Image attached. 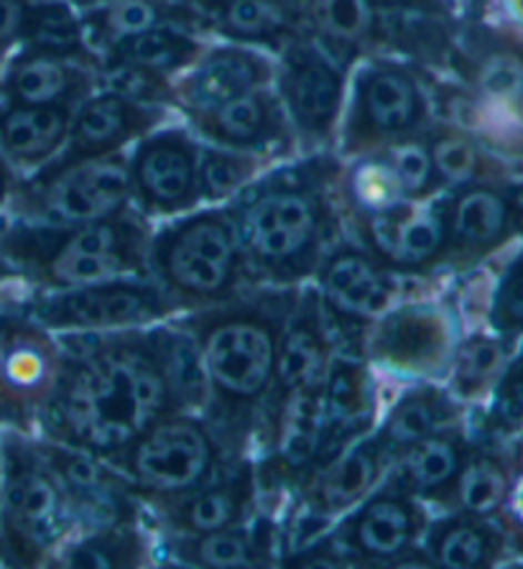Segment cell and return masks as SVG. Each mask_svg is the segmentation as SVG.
Segmentation results:
<instances>
[{
	"mask_svg": "<svg viewBox=\"0 0 523 569\" xmlns=\"http://www.w3.org/2000/svg\"><path fill=\"white\" fill-rule=\"evenodd\" d=\"M100 77L105 90L131 102H139V106L161 108L169 106V102H177V94L167 82V77L151 72V69L125 62H105Z\"/></svg>",
	"mask_w": 523,
	"mask_h": 569,
	"instance_id": "obj_44",
	"label": "cell"
},
{
	"mask_svg": "<svg viewBox=\"0 0 523 569\" xmlns=\"http://www.w3.org/2000/svg\"><path fill=\"white\" fill-rule=\"evenodd\" d=\"M214 23L222 33L238 41H273L291 39L294 19L276 0H222Z\"/></svg>",
	"mask_w": 523,
	"mask_h": 569,
	"instance_id": "obj_39",
	"label": "cell"
},
{
	"mask_svg": "<svg viewBox=\"0 0 523 569\" xmlns=\"http://www.w3.org/2000/svg\"><path fill=\"white\" fill-rule=\"evenodd\" d=\"M16 184H19V182H16L11 163H8L3 157H0V210H3V207L11 202Z\"/></svg>",
	"mask_w": 523,
	"mask_h": 569,
	"instance_id": "obj_49",
	"label": "cell"
},
{
	"mask_svg": "<svg viewBox=\"0 0 523 569\" xmlns=\"http://www.w3.org/2000/svg\"><path fill=\"white\" fill-rule=\"evenodd\" d=\"M151 335L177 411L202 413L208 409L210 388L192 332L177 317H169L164 322L151 325Z\"/></svg>",
	"mask_w": 523,
	"mask_h": 569,
	"instance_id": "obj_34",
	"label": "cell"
},
{
	"mask_svg": "<svg viewBox=\"0 0 523 569\" xmlns=\"http://www.w3.org/2000/svg\"><path fill=\"white\" fill-rule=\"evenodd\" d=\"M505 8H509L513 21L523 23V0H505Z\"/></svg>",
	"mask_w": 523,
	"mask_h": 569,
	"instance_id": "obj_51",
	"label": "cell"
},
{
	"mask_svg": "<svg viewBox=\"0 0 523 569\" xmlns=\"http://www.w3.org/2000/svg\"><path fill=\"white\" fill-rule=\"evenodd\" d=\"M279 92L291 123L306 141L324 143L332 136L345 100V72L310 41L294 39L284 49Z\"/></svg>",
	"mask_w": 523,
	"mask_h": 569,
	"instance_id": "obj_20",
	"label": "cell"
},
{
	"mask_svg": "<svg viewBox=\"0 0 523 569\" xmlns=\"http://www.w3.org/2000/svg\"><path fill=\"white\" fill-rule=\"evenodd\" d=\"M21 307L54 335L133 330L179 315L149 276H120L74 289L33 291Z\"/></svg>",
	"mask_w": 523,
	"mask_h": 569,
	"instance_id": "obj_10",
	"label": "cell"
},
{
	"mask_svg": "<svg viewBox=\"0 0 523 569\" xmlns=\"http://www.w3.org/2000/svg\"><path fill=\"white\" fill-rule=\"evenodd\" d=\"M511 486H509V468L495 452L477 447H470L465 455V462L457 472V478L452 480L447 493L440 498V503L447 511H460L470 516H495L509 501Z\"/></svg>",
	"mask_w": 523,
	"mask_h": 569,
	"instance_id": "obj_35",
	"label": "cell"
},
{
	"mask_svg": "<svg viewBox=\"0 0 523 569\" xmlns=\"http://www.w3.org/2000/svg\"><path fill=\"white\" fill-rule=\"evenodd\" d=\"M23 44L84 59V23L62 0H33Z\"/></svg>",
	"mask_w": 523,
	"mask_h": 569,
	"instance_id": "obj_40",
	"label": "cell"
},
{
	"mask_svg": "<svg viewBox=\"0 0 523 569\" xmlns=\"http://www.w3.org/2000/svg\"><path fill=\"white\" fill-rule=\"evenodd\" d=\"M92 77L82 59L54 54V51L23 47L6 67L0 92L8 102L26 106H70L88 98Z\"/></svg>",
	"mask_w": 523,
	"mask_h": 569,
	"instance_id": "obj_26",
	"label": "cell"
},
{
	"mask_svg": "<svg viewBox=\"0 0 523 569\" xmlns=\"http://www.w3.org/2000/svg\"><path fill=\"white\" fill-rule=\"evenodd\" d=\"M200 146L179 128L153 133L128 161L133 210L149 218H179L202 204L197 184Z\"/></svg>",
	"mask_w": 523,
	"mask_h": 569,
	"instance_id": "obj_19",
	"label": "cell"
},
{
	"mask_svg": "<svg viewBox=\"0 0 523 569\" xmlns=\"http://www.w3.org/2000/svg\"><path fill=\"white\" fill-rule=\"evenodd\" d=\"M314 287L320 291L334 350L365 358L368 332L399 295V276L353 238H340L322 258Z\"/></svg>",
	"mask_w": 523,
	"mask_h": 569,
	"instance_id": "obj_12",
	"label": "cell"
},
{
	"mask_svg": "<svg viewBox=\"0 0 523 569\" xmlns=\"http://www.w3.org/2000/svg\"><path fill=\"white\" fill-rule=\"evenodd\" d=\"M57 338L64 352L62 373L41 411L37 437L108 462L153 421L179 413L151 325Z\"/></svg>",
	"mask_w": 523,
	"mask_h": 569,
	"instance_id": "obj_1",
	"label": "cell"
},
{
	"mask_svg": "<svg viewBox=\"0 0 523 569\" xmlns=\"http://www.w3.org/2000/svg\"><path fill=\"white\" fill-rule=\"evenodd\" d=\"M200 57V41L187 37L174 26H157V29L141 31L105 49V62L135 64L164 77L194 64Z\"/></svg>",
	"mask_w": 523,
	"mask_h": 569,
	"instance_id": "obj_36",
	"label": "cell"
},
{
	"mask_svg": "<svg viewBox=\"0 0 523 569\" xmlns=\"http://www.w3.org/2000/svg\"><path fill=\"white\" fill-rule=\"evenodd\" d=\"M62 342L29 312L0 309V427L37 435L62 373Z\"/></svg>",
	"mask_w": 523,
	"mask_h": 569,
	"instance_id": "obj_13",
	"label": "cell"
},
{
	"mask_svg": "<svg viewBox=\"0 0 523 569\" xmlns=\"http://www.w3.org/2000/svg\"><path fill=\"white\" fill-rule=\"evenodd\" d=\"M375 425H379V391H375L371 363L363 356L334 350L320 396L314 452L296 490L340 452H345L355 439L371 435Z\"/></svg>",
	"mask_w": 523,
	"mask_h": 569,
	"instance_id": "obj_18",
	"label": "cell"
},
{
	"mask_svg": "<svg viewBox=\"0 0 523 569\" xmlns=\"http://www.w3.org/2000/svg\"><path fill=\"white\" fill-rule=\"evenodd\" d=\"M259 508L261 490L255 478V457L248 455L228 462L210 482L179 501L145 513V521H151L159 533H208L251 521Z\"/></svg>",
	"mask_w": 523,
	"mask_h": 569,
	"instance_id": "obj_21",
	"label": "cell"
},
{
	"mask_svg": "<svg viewBox=\"0 0 523 569\" xmlns=\"http://www.w3.org/2000/svg\"><path fill=\"white\" fill-rule=\"evenodd\" d=\"M100 3H102V0H100Z\"/></svg>",
	"mask_w": 523,
	"mask_h": 569,
	"instance_id": "obj_55",
	"label": "cell"
},
{
	"mask_svg": "<svg viewBox=\"0 0 523 569\" xmlns=\"http://www.w3.org/2000/svg\"><path fill=\"white\" fill-rule=\"evenodd\" d=\"M108 462L153 513L210 482L230 460L202 413L179 411L145 427Z\"/></svg>",
	"mask_w": 523,
	"mask_h": 569,
	"instance_id": "obj_7",
	"label": "cell"
},
{
	"mask_svg": "<svg viewBox=\"0 0 523 569\" xmlns=\"http://www.w3.org/2000/svg\"><path fill=\"white\" fill-rule=\"evenodd\" d=\"M0 562L44 567L74 537V521L62 486L39 452L37 437L0 432Z\"/></svg>",
	"mask_w": 523,
	"mask_h": 569,
	"instance_id": "obj_6",
	"label": "cell"
},
{
	"mask_svg": "<svg viewBox=\"0 0 523 569\" xmlns=\"http://www.w3.org/2000/svg\"><path fill=\"white\" fill-rule=\"evenodd\" d=\"M505 368V345L485 335H470L454 348L450 373L452 396L460 401H475L501 381Z\"/></svg>",
	"mask_w": 523,
	"mask_h": 569,
	"instance_id": "obj_37",
	"label": "cell"
},
{
	"mask_svg": "<svg viewBox=\"0 0 523 569\" xmlns=\"http://www.w3.org/2000/svg\"><path fill=\"white\" fill-rule=\"evenodd\" d=\"M70 106H0V157L11 167L39 169L54 157L70 136Z\"/></svg>",
	"mask_w": 523,
	"mask_h": 569,
	"instance_id": "obj_28",
	"label": "cell"
},
{
	"mask_svg": "<svg viewBox=\"0 0 523 569\" xmlns=\"http://www.w3.org/2000/svg\"><path fill=\"white\" fill-rule=\"evenodd\" d=\"M192 123L212 143L233 151H265L289 141L286 113L273 94L261 88L214 108L192 110Z\"/></svg>",
	"mask_w": 523,
	"mask_h": 569,
	"instance_id": "obj_24",
	"label": "cell"
},
{
	"mask_svg": "<svg viewBox=\"0 0 523 569\" xmlns=\"http://www.w3.org/2000/svg\"><path fill=\"white\" fill-rule=\"evenodd\" d=\"M143 523L102 526L74 533L54 551L47 567L59 569H139L153 562Z\"/></svg>",
	"mask_w": 523,
	"mask_h": 569,
	"instance_id": "obj_32",
	"label": "cell"
},
{
	"mask_svg": "<svg viewBox=\"0 0 523 569\" xmlns=\"http://www.w3.org/2000/svg\"><path fill=\"white\" fill-rule=\"evenodd\" d=\"M444 220V256L442 269H470L511 236L516 212L513 200L499 187L477 182L452 187L442 197Z\"/></svg>",
	"mask_w": 523,
	"mask_h": 569,
	"instance_id": "obj_23",
	"label": "cell"
},
{
	"mask_svg": "<svg viewBox=\"0 0 523 569\" xmlns=\"http://www.w3.org/2000/svg\"><path fill=\"white\" fill-rule=\"evenodd\" d=\"M332 356L334 342L328 319H324L320 291L306 281L299 289L296 305L286 319L276 373H273L269 399L263 403L259 429H255L253 447L259 455L276 447L291 413L322 393Z\"/></svg>",
	"mask_w": 523,
	"mask_h": 569,
	"instance_id": "obj_9",
	"label": "cell"
},
{
	"mask_svg": "<svg viewBox=\"0 0 523 569\" xmlns=\"http://www.w3.org/2000/svg\"><path fill=\"white\" fill-rule=\"evenodd\" d=\"M261 161L245 151L222 149V146H208L200 149L197 161V184H200L202 202L218 204L228 202L255 179Z\"/></svg>",
	"mask_w": 523,
	"mask_h": 569,
	"instance_id": "obj_42",
	"label": "cell"
},
{
	"mask_svg": "<svg viewBox=\"0 0 523 569\" xmlns=\"http://www.w3.org/2000/svg\"><path fill=\"white\" fill-rule=\"evenodd\" d=\"M383 157L393 169V174H396L399 187L406 200H414V202L432 200L440 189H444L442 179L434 169L429 146L424 141H419L416 136L404 138V141L383 149Z\"/></svg>",
	"mask_w": 523,
	"mask_h": 569,
	"instance_id": "obj_43",
	"label": "cell"
},
{
	"mask_svg": "<svg viewBox=\"0 0 523 569\" xmlns=\"http://www.w3.org/2000/svg\"><path fill=\"white\" fill-rule=\"evenodd\" d=\"M470 450L462 425L442 429L422 442L411 445L391 462L389 478L399 482L401 488L424 503H440V498L447 493L452 480L465 462Z\"/></svg>",
	"mask_w": 523,
	"mask_h": 569,
	"instance_id": "obj_30",
	"label": "cell"
},
{
	"mask_svg": "<svg viewBox=\"0 0 523 569\" xmlns=\"http://www.w3.org/2000/svg\"><path fill=\"white\" fill-rule=\"evenodd\" d=\"M491 319L503 345H511L523 335V256L511 263L495 289Z\"/></svg>",
	"mask_w": 523,
	"mask_h": 569,
	"instance_id": "obj_45",
	"label": "cell"
},
{
	"mask_svg": "<svg viewBox=\"0 0 523 569\" xmlns=\"http://www.w3.org/2000/svg\"><path fill=\"white\" fill-rule=\"evenodd\" d=\"M513 508H516V513L523 519V478L513 488Z\"/></svg>",
	"mask_w": 523,
	"mask_h": 569,
	"instance_id": "obj_52",
	"label": "cell"
},
{
	"mask_svg": "<svg viewBox=\"0 0 523 569\" xmlns=\"http://www.w3.org/2000/svg\"><path fill=\"white\" fill-rule=\"evenodd\" d=\"M13 214L44 226H80L131 210L128 161L110 153L95 159H59L16 184Z\"/></svg>",
	"mask_w": 523,
	"mask_h": 569,
	"instance_id": "obj_8",
	"label": "cell"
},
{
	"mask_svg": "<svg viewBox=\"0 0 523 569\" xmlns=\"http://www.w3.org/2000/svg\"><path fill=\"white\" fill-rule=\"evenodd\" d=\"M153 228L133 210L80 226H44L16 218L0 226L6 256L33 291L74 289L120 276H149Z\"/></svg>",
	"mask_w": 523,
	"mask_h": 569,
	"instance_id": "obj_4",
	"label": "cell"
},
{
	"mask_svg": "<svg viewBox=\"0 0 523 569\" xmlns=\"http://www.w3.org/2000/svg\"><path fill=\"white\" fill-rule=\"evenodd\" d=\"M426 526V503L385 472L379 488L340 516L324 539L345 567H401L422 562Z\"/></svg>",
	"mask_w": 523,
	"mask_h": 569,
	"instance_id": "obj_11",
	"label": "cell"
},
{
	"mask_svg": "<svg viewBox=\"0 0 523 569\" xmlns=\"http://www.w3.org/2000/svg\"><path fill=\"white\" fill-rule=\"evenodd\" d=\"M159 120V108L139 106L110 90L95 98H84L72 113L70 136H67L70 149L64 159L110 157L120 146L151 131Z\"/></svg>",
	"mask_w": 523,
	"mask_h": 569,
	"instance_id": "obj_25",
	"label": "cell"
},
{
	"mask_svg": "<svg viewBox=\"0 0 523 569\" xmlns=\"http://www.w3.org/2000/svg\"><path fill=\"white\" fill-rule=\"evenodd\" d=\"M0 486H3V468H0Z\"/></svg>",
	"mask_w": 523,
	"mask_h": 569,
	"instance_id": "obj_53",
	"label": "cell"
},
{
	"mask_svg": "<svg viewBox=\"0 0 523 569\" xmlns=\"http://www.w3.org/2000/svg\"><path fill=\"white\" fill-rule=\"evenodd\" d=\"M373 6L404 8V11H416V13H444L442 0H373Z\"/></svg>",
	"mask_w": 523,
	"mask_h": 569,
	"instance_id": "obj_48",
	"label": "cell"
},
{
	"mask_svg": "<svg viewBox=\"0 0 523 569\" xmlns=\"http://www.w3.org/2000/svg\"><path fill=\"white\" fill-rule=\"evenodd\" d=\"M487 435L511 437L523 429V368L521 363L505 370L495 383V396L491 413L485 419Z\"/></svg>",
	"mask_w": 523,
	"mask_h": 569,
	"instance_id": "obj_46",
	"label": "cell"
},
{
	"mask_svg": "<svg viewBox=\"0 0 523 569\" xmlns=\"http://www.w3.org/2000/svg\"><path fill=\"white\" fill-rule=\"evenodd\" d=\"M340 163L330 157L279 167L228 200V218L251 287H302L342 238L334 197Z\"/></svg>",
	"mask_w": 523,
	"mask_h": 569,
	"instance_id": "obj_3",
	"label": "cell"
},
{
	"mask_svg": "<svg viewBox=\"0 0 523 569\" xmlns=\"http://www.w3.org/2000/svg\"><path fill=\"white\" fill-rule=\"evenodd\" d=\"M457 335L450 309L436 301H404L375 319L365 358L406 381H440L450 373Z\"/></svg>",
	"mask_w": 523,
	"mask_h": 569,
	"instance_id": "obj_14",
	"label": "cell"
},
{
	"mask_svg": "<svg viewBox=\"0 0 523 569\" xmlns=\"http://www.w3.org/2000/svg\"><path fill=\"white\" fill-rule=\"evenodd\" d=\"M460 417V403L454 401L452 391L434 386L432 381H419L399 396L373 432L393 462L411 445L422 442L442 429L457 427Z\"/></svg>",
	"mask_w": 523,
	"mask_h": 569,
	"instance_id": "obj_29",
	"label": "cell"
},
{
	"mask_svg": "<svg viewBox=\"0 0 523 569\" xmlns=\"http://www.w3.org/2000/svg\"><path fill=\"white\" fill-rule=\"evenodd\" d=\"M306 21L316 41L340 62H350L383 37L373 0H310Z\"/></svg>",
	"mask_w": 523,
	"mask_h": 569,
	"instance_id": "obj_33",
	"label": "cell"
},
{
	"mask_svg": "<svg viewBox=\"0 0 523 569\" xmlns=\"http://www.w3.org/2000/svg\"><path fill=\"white\" fill-rule=\"evenodd\" d=\"M16 281H23L21 273L13 269L11 261H8L6 256H0V295H3L6 287H11Z\"/></svg>",
	"mask_w": 523,
	"mask_h": 569,
	"instance_id": "obj_50",
	"label": "cell"
},
{
	"mask_svg": "<svg viewBox=\"0 0 523 569\" xmlns=\"http://www.w3.org/2000/svg\"><path fill=\"white\" fill-rule=\"evenodd\" d=\"M169 21L171 13L157 0H102V6L92 8L82 23L98 47L110 49L141 31L171 26Z\"/></svg>",
	"mask_w": 523,
	"mask_h": 569,
	"instance_id": "obj_38",
	"label": "cell"
},
{
	"mask_svg": "<svg viewBox=\"0 0 523 569\" xmlns=\"http://www.w3.org/2000/svg\"><path fill=\"white\" fill-rule=\"evenodd\" d=\"M37 445L62 486L74 533L145 521L143 503L113 465L92 452L49 442L44 437H37Z\"/></svg>",
	"mask_w": 523,
	"mask_h": 569,
	"instance_id": "obj_17",
	"label": "cell"
},
{
	"mask_svg": "<svg viewBox=\"0 0 523 569\" xmlns=\"http://www.w3.org/2000/svg\"><path fill=\"white\" fill-rule=\"evenodd\" d=\"M426 146L444 189L491 182L493 177H499V169L491 167V163L485 161L483 151L460 131L440 128V131L432 133Z\"/></svg>",
	"mask_w": 523,
	"mask_h": 569,
	"instance_id": "obj_41",
	"label": "cell"
},
{
	"mask_svg": "<svg viewBox=\"0 0 523 569\" xmlns=\"http://www.w3.org/2000/svg\"><path fill=\"white\" fill-rule=\"evenodd\" d=\"M33 0H0V57L21 44Z\"/></svg>",
	"mask_w": 523,
	"mask_h": 569,
	"instance_id": "obj_47",
	"label": "cell"
},
{
	"mask_svg": "<svg viewBox=\"0 0 523 569\" xmlns=\"http://www.w3.org/2000/svg\"><path fill=\"white\" fill-rule=\"evenodd\" d=\"M299 289L302 287H251L222 305L177 317L200 348L210 388L202 417L218 435L230 462L253 455L255 429Z\"/></svg>",
	"mask_w": 523,
	"mask_h": 569,
	"instance_id": "obj_2",
	"label": "cell"
},
{
	"mask_svg": "<svg viewBox=\"0 0 523 569\" xmlns=\"http://www.w3.org/2000/svg\"><path fill=\"white\" fill-rule=\"evenodd\" d=\"M145 263L149 279L179 315L222 305L251 289L225 207L192 210L153 230Z\"/></svg>",
	"mask_w": 523,
	"mask_h": 569,
	"instance_id": "obj_5",
	"label": "cell"
},
{
	"mask_svg": "<svg viewBox=\"0 0 523 569\" xmlns=\"http://www.w3.org/2000/svg\"><path fill=\"white\" fill-rule=\"evenodd\" d=\"M503 551V537L480 516L450 511L429 519L422 539V562L444 569L491 567Z\"/></svg>",
	"mask_w": 523,
	"mask_h": 569,
	"instance_id": "obj_31",
	"label": "cell"
},
{
	"mask_svg": "<svg viewBox=\"0 0 523 569\" xmlns=\"http://www.w3.org/2000/svg\"><path fill=\"white\" fill-rule=\"evenodd\" d=\"M167 565L200 569H259L279 565L284 555L281 519L269 508H259L251 521L208 533H161L153 557Z\"/></svg>",
	"mask_w": 523,
	"mask_h": 569,
	"instance_id": "obj_22",
	"label": "cell"
},
{
	"mask_svg": "<svg viewBox=\"0 0 523 569\" xmlns=\"http://www.w3.org/2000/svg\"><path fill=\"white\" fill-rule=\"evenodd\" d=\"M273 80V67L259 51L245 47H222L197 59L190 77L174 92L187 113L214 108L240 94L265 88Z\"/></svg>",
	"mask_w": 523,
	"mask_h": 569,
	"instance_id": "obj_27",
	"label": "cell"
},
{
	"mask_svg": "<svg viewBox=\"0 0 523 569\" xmlns=\"http://www.w3.org/2000/svg\"><path fill=\"white\" fill-rule=\"evenodd\" d=\"M342 220H348L350 238L396 276L442 271V200H404L375 212L342 214Z\"/></svg>",
	"mask_w": 523,
	"mask_h": 569,
	"instance_id": "obj_16",
	"label": "cell"
},
{
	"mask_svg": "<svg viewBox=\"0 0 523 569\" xmlns=\"http://www.w3.org/2000/svg\"><path fill=\"white\" fill-rule=\"evenodd\" d=\"M521 368H523V358H521Z\"/></svg>",
	"mask_w": 523,
	"mask_h": 569,
	"instance_id": "obj_54",
	"label": "cell"
},
{
	"mask_svg": "<svg viewBox=\"0 0 523 569\" xmlns=\"http://www.w3.org/2000/svg\"><path fill=\"white\" fill-rule=\"evenodd\" d=\"M426 98L404 64L373 62L360 69L345 123V153H371L422 131Z\"/></svg>",
	"mask_w": 523,
	"mask_h": 569,
	"instance_id": "obj_15",
	"label": "cell"
}]
</instances>
